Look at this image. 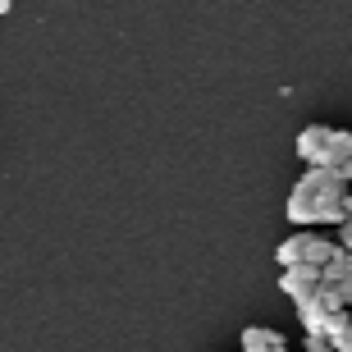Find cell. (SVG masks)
Listing matches in <instances>:
<instances>
[{
  "instance_id": "1",
  "label": "cell",
  "mask_w": 352,
  "mask_h": 352,
  "mask_svg": "<svg viewBox=\"0 0 352 352\" xmlns=\"http://www.w3.org/2000/svg\"><path fill=\"white\" fill-rule=\"evenodd\" d=\"M348 183L339 174L329 170H307L298 183H293V192H288V224H298V229H316V224H343V201H348Z\"/></svg>"
},
{
  "instance_id": "2",
  "label": "cell",
  "mask_w": 352,
  "mask_h": 352,
  "mask_svg": "<svg viewBox=\"0 0 352 352\" xmlns=\"http://www.w3.org/2000/svg\"><path fill=\"white\" fill-rule=\"evenodd\" d=\"M339 243H329L325 234H316V229H298V234H288L279 248H274V261L284 265V270H302V274H325L329 256H334Z\"/></svg>"
},
{
  "instance_id": "3",
  "label": "cell",
  "mask_w": 352,
  "mask_h": 352,
  "mask_svg": "<svg viewBox=\"0 0 352 352\" xmlns=\"http://www.w3.org/2000/svg\"><path fill=\"white\" fill-rule=\"evenodd\" d=\"M334 133L329 124H307V129L298 133V142H293V151H298V160L307 165V170H329V156H334Z\"/></svg>"
},
{
  "instance_id": "4",
  "label": "cell",
  "mask_w": 352,
  "mask_h": 352,
  "mask_svg": "<svg viewBox=\"0 0 352 352\" xmlns=\"http://www.w3.org/2000/svg\"><path fill=\"white\" fill-rule=\"evenodd\" d=\"M238 343H243V352H288V339L270 325H248L238 334Z\"/></svg>"
},
{
  "instance_id": "5",
  "label": "cell",
  "mask_w": 352,
  "mask_h": 352,
  "mask_svg": "<svg viewBox=\"0 0 352 352\" xmlns=\"http://www.w3.org/2000/svg\"><path fill=\"white\" fill-rule=\"evenodd\" d=\"M329 174H339V179L352 188V133H348V129L334 133V156H329Z\"/></svg>"
},
{
  "instance_id": "6",
  "label": "cell",
  "mask_w": 352,
  "mask_h": 352,
  "mask_svg": "<svg viewBox=\"0 0 352 352\" xmlns=\"http://www.w3.org/2000/svg\"><path fill=\"white\" fill-rule=\"evenodd\" d=\"M279 288H284L293 302H302V298H311L316 288H320V279H316V274H302V270H284L279 274Z\"/></svg>"
},
{
  "instance_id": "7",
  "label": "cell",
  "mask_w": 352,
  "mask_h": 352,
  "mask_svg": "<svg viewBox=\"0 0 352 352\" xmlns=\"http://www.w3.org/2000/svg\"><path fill=\"white\" fill-rule=\"evenodd\" d=\"M320 284H352V252L334 248V256H329L325 274H320Z\"/></svg>"
},
{
  "instance_id": "8",
  "label": "cell",
  "mask_w": 352,
  "mask_h": 352,
  "mask_svg": "<svg viewBox=\"0 0 352 352\" xmlns=\"http://www.w3.org/2000/svg\"><path fill=\"white\" fill-rule=\"evenodd\" d=\"M329 348H334V352H352V320L334 334V339H329Z\"/></svg>"
},
{
  "instance_id": "9",
  "label": "cell",
  "mask_w": 352,
  "mask_h": 352,
  "mask_svg": "<svg viewBox=\"0 0 352 352\" xmlns=\"http://www.w3.org/2000/svg\"><path fill=\"white\" fill-rule=\"evenodd\" d=\"M334 243H339L343 252H352V220H348V224H339V238H334Z\"/></svg>"
},
{
  "instance_id": "10",
  "label": "cell",
  "mask_w": 352,
  "mask_h": 352,
  "mask_svg": "<svg viewBox=\"0 0 352 352\" xmlns=\"http://www.w3.org/2000/svg\"><path fill=\"white\" fill-rule=\"evenodd\" d=\"M302 352H334L329 339H302Z\"/></svg>"
},
{
  "instance_id": "11",
  "label": "cell",
  "mask_w": 352,
  "mask_h": 352,
  "mask_svg": "<svg viewBox=\"0 0 352 352\" xmlns=\"http://www.w3.org/2000/svg\"><path fill=\"white\" fill-rule=\"evenodd\" d=\"M352 220V192H348V201H343V224Z\"/></svg>"
},
{
  "instance_id": "12",
  "label": "cell",
  "mask_w": 352,
  "mask_h": 352,
  "mask_svg": "<svg viewBox=\"0 0 352 352\" xmlns=\"http://www.w3.org/2000/svg\"><path fill=\"white\" fill-rule=\"evenodd\" d=\"M14 5H19V0H0V14H10Z\"/></svg>"
}]
</instances>
